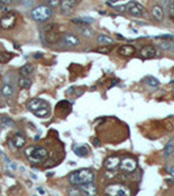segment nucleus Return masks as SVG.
Listing matches in <instances>:
<instances>
[{"mask_svg": "<svg viewBox=\"0 0 174 196\" xmlns=\"http://www.w3.org/2000/svg\"><path fill=\"white\" fill-rule=\"evenodd\" d=\"M152 15H153V17H155L156 21H162L164 20V10L160 5H155V7L152 8Z\"/></svg>", "mask_w": 174, "mask_h": 196, "instance_id": "19", "label": "nucleus"}, {"mask_svg": "<svg viewBox=\"0 0 174 196\" xmlns=\"http://www.w3.org/2000/svg\"><path fill=\"white\" fill-rule=\"evenodd\" d=\"M106 196H132L131 188L122 183H110L105 187Z\"/></svg>", "mask_w": 174, "mask_h": 196, "instance_id": "5", "label": "nucleus"}, {"mask_svg": "<svg viewBox=\"0 0 174 196\" xmlns=\"http://www.w3.org/2000/svg\"><path fill=\"white\" fill-rule=\"evenodd\" d=\"M12 56H13V54H11V52L0 51V63H1V64H6V63H8L9 60L12 59Z\"/></svg>", "mask_w": 174, "mask_h": 196, "instance_id": "25", "label": "nucleus"}, {"mask_svg": "<svg viewBox=\"0 0 174 196\" xmlns=\"http://www.w3.org/2000/svg\"><path fill=\"white\" fill-rule=\"evenodd\" d=\"M25 143H26V137L21 133H16L11 140V145H13L15 149H21L25 145Z\"/></svg>", "mask_w": 174, "mask_h": 196, "instance_id": "13", "label": "nucleus"}, {"mask_svg": "<svg viewBox=\"0 0 174 196\" xmlns=\"http://www.w3.org/2000/svg\"><path fill=\"white\" fill-rule=\"evenodd\" d=\"M135 52H136V48H135L134 46H131V44H123V46H121L118 48V54L121 55V56L130 57V56H132Z\"/></svg>", "mask_w": 174, "mask_h": 196, "instance_id": "14", "label": "nucleus"}, {"mask_svg": "<svg viewBox=\"0 0 174 196\" xmlns=\"http://www.w3.org/2000/svg\"><path fill=\"white\" fill-rule=\"evenodd\" d=\"M169 172H170V174H171V175H173V177H174V166L171 167V169H169Z\"/></svg>", "mask_w": 174, "mask_h": 196, "instance_id": "40", "label": "nucleus"}, {"mask_svg": "<svg viewBox=\"0 0 174 196\" xmlns=\"http://www.w3.org/2000/svg\"><path fill=\"white\" fill-rule=\"evenodd\" d=\"M144 81H145L147 85L152 86V88H156V86L160 85V81H158L156 77H153V76H147V77L144 78Z\"/></svg>", "mask_w": 174, "mask_h": 196, "instance_id": "26", "label": "nucleus"}, {"mask_svg": "<svg viewBox=\"0 0 174 196\" xmlns=\"http://www.w3.org/2000/svg\"><path fill=\"white\" fill-rule=\"evenodd\" d=\"M28 109H29V111H32L33 114L38 118L47 116V115L50 114V106H49V103L41 98L32 99V101L29 102V105H28Z\"/></svg>", "mask_w": 174, "mask_h": 196, "instance_id": "3", "label": "nucleus"}, {"mask_svg": "<svg viewBox=\"0 0 174 196\" xmlns=\"http://www.w3.org/2000/svg\"><path fill=\"white\" fill-rule=\"evenodd\" d=\"M60 35H59L56 24H49V25L43 26L42 31H41V39L43 41V43L46 44H54L59 41Z\"/></svg>", "mask_w": 174, "mask_h": 196, "instance_id": "4", "label": "nucleus"}, {"mask_svg": "<svg viewBox=\"0 0 174 196\" xmlns=\"http://www.w3.org/2000/svg\"><path fill=\"white\" fill-rule=\"evenodd\" d=\"M171 154H174V143L173 141H169V143L166 144L165 149H164V157H165V158H169Z\"/></svg>", "mask_w": 174, "mask_h": 196, "instance_id": "24", "label": "nucleus"}, {"mask_svg": "<svg viewBox=\"0 0 174 196\" xmlns=\"http://www.w3.org/2000/svg\"><path fill=\"white\" fill-rule=\"evenodd\" d=\"M41 56H42V54H40V52H37V54H34V57H35V59H40Z\"/></svg>", "mask_w": 174, "mask_h": 196, "instance_id": "38", "label": "nucleus"}, {"mask_svg": "<svg viewBox=\"0 0 174 196\" xmlns=\"http://www.w3.org/2000/svg\"><path fill=\"white\" fill-rule=\"evenodd\" d=\"M37 192H38V193H41V195H45V193H46V192H45V190H43L42 187H38V188H37Z\"/></svg>", "mask_w": 174, "mask_h": 196, "instance_id": "36", "label": "nucleus"}, {"mask_svg": "<svg viewBox=\"0 0 174 196\" xmlns=\"http://www.w3.org/2000/svg\"><path fill=\"white\" fill-rule=\"evenodd\" d=\"M158 47L161 50H168L174 52V42L173 41H158Z\"/></svg>", "mask_w": 174, "mask_h": 196, "instance_id": "21", "label": "nucleus"}, {"mask_svg": "<svg viewBox=\"0 0 174 196\" xmlns=\"http://www.w3.org/2000/svg\"><path fill=\"white\" fill-rule=\"evenodd\" d=\"M166 182H168L169 184H173V183H174V180H173V179H168V180H166Z\"/></svg>", "mask_w": 174, "mask_h": 196, "instance_id": "42", "label": "nucleus"}, {"mask_svg": "<svg viewBox=\"0 0 174 196\" xmlns=\"http://www.w3.org/2000/svg\"><path fill=\"white\" fill-rule=\"evenodd\" d=\"M25 156H26L28 161L32 165L40 166V165H42L43 162L49 158V150L45 146L30 145L25 149Z\"/></svg>", "mask_w": 174, "mask_h": 196, "instance_id": "1", "label": "nucleus"}, {"mask_svg": "<svg viewBox=\"0 0 174 196\" xmlns=\"http://www.w3.org/2000/svg\"><path fill=\"white\" fill-rule=\"evenodd\" d=\"M62 42H63L64 44H67V46H79L80 44V39L77 38L76 35H73V34H64L63 38H62Z\"/></svg>", "mask_w": 174, "mask_h": 196, "instance_id": "15", "label": "nucleus"}, {"mask_svg": "<svg viewBox=\"0 0 174 196\" xmlns=\"http://www.w3.org/2000/svg\"><path fill=\"white\" fill-rule=\"evenodd\" d=\"M119 163H121V158H119L118 156H110L107 157V158L105 159V162H103V167L107 170H114L116 169V167L119 166Z\"/></svg>", "mask_w": 174, "mask_h": 196, "instance_id": "12", "label": "nucleus"}, {"mask_svg": "<svg viewBox=\"0 0 174 196\" xmlns=\"http://www.w3.org/2000/svg\"><path fill=\"white\" fill-rule=\"evenodd\" d=\"M19 85L20 88H24V89H29L32 86V80L29 77H21L19 80Z\"/></svg>", "mask_w": 174, "mask_h": 196, "instance_id": "27", "label": "nucleus"}, {"mask_svg": "<svg viewBox=\"0 0 174 196\" xmlns=\"http://www.w3.org/2000/svg\"><path fill=\"white\" fill-rule=\"evenodd\" d=\"M80 33H81V35H84L85 38H90V37L93 35V30H92V29H89L88 26H84V28H81Z\"/></svg>", "mask_w": 174, "mask_h": 196, "instance_id": "29", "label": "nucleus"}, {"mask_svg": "<svg viewBox=\"0 0 174 196\" xmlns=\"http://www.w3.org/2000/svg\"><path fill=\"white\" fill-rule=\"evenodd\" d=\"M3 8H4V4H3V3H1V1H0V10L3 9Z\"/></svg>", "mask_w": 174, "mask_h": 196, "instance_id": "43", "label": "nucleus"}, {"mask_svg": "<svg viewBox=\"0 0 174 196\" xmlns=\"http://www.w3.org/2000/svg\"><path fill=\"white\" fill-rule=\"evenodd\" d=\"M93 140H94V145H96V146L100 145V141H98V139H93Z\"/></svg>", "mask_w": 174, "mask_h": 196, "instance_id": "39", "label": "nucleus"}, {"mask_svg": "<svg viewBox=\"0 0 174 196\" xmlns=\"http://www.w3.org/2000/svg\"><path fill=\"white\" fill-rule=\"evenodd\" d=\"M81 190H77V188H71V190H68V195L69 196H81Z\"/></svg>", "mask_w": 174, "mask_h": 196, "instance_id": "31", "label": "nucleus"}, {"mask_svg": "<svg viewBox=\"0 0 174 196\" xmlns=\"http://www.w3.org/2000/svg\"><path fill=\"white\" fill-rule=\"evenodd\" d=\"M169 15H170L171 17H174V0L169 4Z\"/></svg>", "mask_w": 174, "mask_h": 196, "instance_id": "34", "label": "nucleus"}, {"mask_svg": "<svg viewBox=\"0 0 174 196\" xmlns=\"http://www.w3.org/2000/svg\"><path fill=\"white\" fill-rule=\"evenodd\" d=\"M33 71H34V65L33 64H25V65H22L21 69H20V75H21L22 77H29V76L33 73Z\"/></svg>", "mask_w": 174, "mask_h": 196, "instance_id": "20", "label": "nucleus"}, {"mask_svg": "<svg viewBox=\"0 0 174 196\" xmlns=\"http://www.w3.org/2000/svg\"><path fill=\"white\" fill-rule=\"evenodd\" d=\"M127 7V12L130 13V15L135 16V17H144V16H147V10H145V8L143 7L141 4H139L137 1H130L126 4Z\"/></svg>", "mask_w": 174, "mask_h": 196, "instance_id": "7", "label": "nucleus"}, {"mask_svg": "<svg viewBox=\"0 0 174 196\" xmlns=\"http://www.w3.org/2000/svg\"><path fill=\"white\" fill-rule=\"evenodd\" d=\"M0 82H1V76H0Z\"/></svg>", "mask_w": 174, "mask_h": 196, "instance_id": "45", "label": "nucleus"}, {"mask_svg": "<svg viewBox=\"0 0 174 196\" xmlns=\"http://www.w3.org/2000/svg\"><path fill=\"white\" fill-rule=\"evenodd\" d=\"M17 22V16L15 13H7L0 17V28L4 30H9V29L15 28Z\"/></svg>", "mask_w": 174, "mask_h": 196, "instance_id": "8", "label": "nucleus"}, {"mask_svg": "<svg viewBox=\"0 0 174 196\" xmlns=\"http://www.w3.org/2000/svg\"><path fill=\"white\" fill-rule=\"evenodd\" d=\"M113 7H114V10H118V12H127L126 4H122V5H114L113 4Z\"/></svg>", "mask_w": 174, "mask_h": 196, "instance_id": "32", "label": "nucleus"}, {"mask_svg": "<svg viewBox=\"0 0 174 196\" xmlns=\"http://www.w3.org/2000/svg\"><path fill=\"white\" fill-rule=\"evenodd\" d=\"M81 190V192L85 196H96L97 195V187H96L94 183H87V184H81V186H76Z\"/></svg>", "mask_w": 174, "mask_h": 196, "instance_id": "11", "label": "nucleus"}, {"mask_svg": "<svg viewBox=\"0 0 174 196\" xmlns=\"http://www.w3.org/2000/svg\"><path fill=\"white\" fill-rule=\"evenodd\" d=\"M76 5H77V0H62V4H60L62 13L66 16L72 15Z\"/></svg>", "mask_w": 174, "mask_h": 196, "instance_id": "10", "label": "nucleus"}, {"mask_svg": "<svg viewBox=\"0 0 174 196\" xmlns=\"http://www.w3.org/2000/svg\"><path fill=\"white\" fill-rule=\"evenodd\" d=\"M97 42H98L100 44H103V46H106V44H113V43H114V39L110 38V37H107V35H105V34H101V35H98Z\"/></svg>", "mask_w": 174, "mask_h": 196, "instance_id": "23", "label": "nucleus"}, {"mask_svg": "<svg viewBox=\"0 0 174 196\" xmlns=\"http://www.w3.org/2000/svg\"><path fill=\"white\" fill-rule=\"evenodd\" d=\"M32 18L38 22H43V21L49 20V18L53 16V10L50 7H46V5H40V7L34 8L32 10Z\"/></svg>", "mask_w": 174, "mask_h": 196, "instance_id": "6", "label": "nucleus"}, {"mask_svg": "<svg viewBox=\"0 0 174 196\" xmlns=\"http://www.w3.org/2000/svg\"><path fill=\"white\" fill-rule=\"evenodd\" d=\"M1 123H3L4 127H8V128H16V123L11 119V118H7L3 116L1 118Z\"/></svg>", "mask_w": 174, "mask_h": 196, "instance_id": "28", "label": "nucleus"}, {"mask_svg": "<svg viewBox=\"0 0 174 196\" xmlns=\"http://www.w3.org/2000/svg\"><path fill=\"white\" fill-rule=\"evenodd\" d=\"M72 22L79 24V25L88 26V25H90V24L94 22V20H93V18H89V17H81V18H72Z\"/></svg>", "mask_w": 174, "mask_h": 196, "instance_id": "22", "label": "nucleus"}, {"mask_svg": "<svg viewBox=\"0 0 174 196\" xmlns=\"http://www.w3.org/2000/svg\"><path fill=\"white\" fill-rule=\"evenodd\" d=\"M9 166H11V167H12V169H13V170L16 169V163H13V162H11V163H9Z\"/></svg>", "mask_w": 174, "mask_h": 196, "instance_id": "41", "label": "nucleus"}, {"mask_svg": "<svg viewBox=\"0 0 174 196\" xmlns=\"http://www.w3.org/2000/svg\"><path fill=\"white\" fill-rule=\"evenodd\" d=\"M110 50L111 48H105V47H103V48H97V51L98 52H103V54H109V52H110Z\"/></svg>", "mask_w": 174, "mask_h": 196, "instance_id": "35", "label": "nucleus"}, {"mask_svg": "<svg viewBox=\"0 0 174 196\" xmlns=\"http://www.w3.org/2000/svg\"><path fill=\"white\" fill-rule=\"evenodd\" d=\"M20 3L22 4V7H24V8H30V7H33V5H34L35 0H20Z\"/></svg>", "mask_w": 174, "mask_h": 196, "instance_id": "30", "label": "nucleus"}, {"mask_svg": "<svg viewBox=\"0 0 174 196\" xmlns=\"http://www.w3.org/2000/svg\"><path fill=\"white\" fill-rule=\"evenodd\" d=\"M119 166H121V170L123 172L130 174V172H134L135 170H136L137 162H136V159H135V158H130V157H127V158L121 159V163H119Z\"/></svg>", "mask_w": 174, "mask_h": 196, "instance_id": "9", "label": "nucleus"}, {"mask_svg": "<svg viewBox=\"0 0 174 196\" xmlns=\"http://www.w3.org/2000/svg\"><path fill=\"white\" fill-rule=\"evenodd\" d=\"M0 1H1V3H3V4H4V5H6V4H9V3L12 1V0H0Z\"/></svg>", "mask_w": 174, "mask_h": 196, "instance_id": "37", "label": "nucleus"}, {"mask_svg": "<svg viewBox=\"0 0 174 196\" xmlns=\"http://www.w3.org/2000/svg\"><path fill=\"white\" fill-rule=\"evenodd\" d=\"M1 94H3L6 98H11L15 94L13 85H12V84H4V85L1 86Z\"/></svg>", "mask_w": 174, "mask_h": 196, "instance_id": "17", "label": "nucleus"}, {"mask_svg": "<svg viewBox=\"0 0 174 196\" xmlns=\"http://www.w3.org/2000/svg\"><path fill=\"white\" fill-rule=\"evenodd\" d=\"M94 172L90 169H81L77 171L72 172L68 175V180L72 186H81V184H87V183H92L94 182Z\"/></svg>", "mask_w": 174, "mask_h": 196, "instance_id": "2", "label": "nucleus"}, {"mask_svg": "<svg viewBox=\"0 0 174 196\" xmlns=\"http://www.w3.org/2000/svg\"><path fill=\"white\" fill-rule=\"evenodd\" d=\"M140 55L143 57H155L157 55V51L153 46L150 44H147V46H143L141 50H140Z\"/></svg>", "mask_w": 174, "mask_h": 196, "instance_id": "16", "label": "nucleus"}, {"mask_svg": "<svg viewBox=\"0 0 174 196\" xmlns=\"http://www.w3.org/2000/svg\"><path fill=\"white\" fill-rule=\"evenodd\" d=\"M46 3H47L51 8H55V7H58V5H60V0H46Z\"/></svg>", "mask_w": 174, "mask_h": 196, "instance_id": "33", "label": "nucleus"}, {"mask_svg": "<svg viewBox=\"0 0 174 196\" xmlns=\"http://www.w3.org/2000/svg\"><path fill=\"white\" fill-rule=\"evenodd\" d=\"M107 1H111V3H115V1H118V0H107Z\"/></svg>", "mask_w": 174, "mask_h": 196, "instance_id": "44", "label": "nucleus"}, {"mask_svg": "<svg viewBox=\"0 0 174 196\" xmlns=\"http://www.w3.org/2000/svg\"><path fill=\"white\" fill-rule=\"evenodd\" d=\"M73 152H75V154L79 157H87L88 154H89V150H88V148L85 145H75Z\"/></svg>", "mask_w": 174, "mask_h": 196, "instance_id": "18", "label": "nucleus"}]
</instances>
